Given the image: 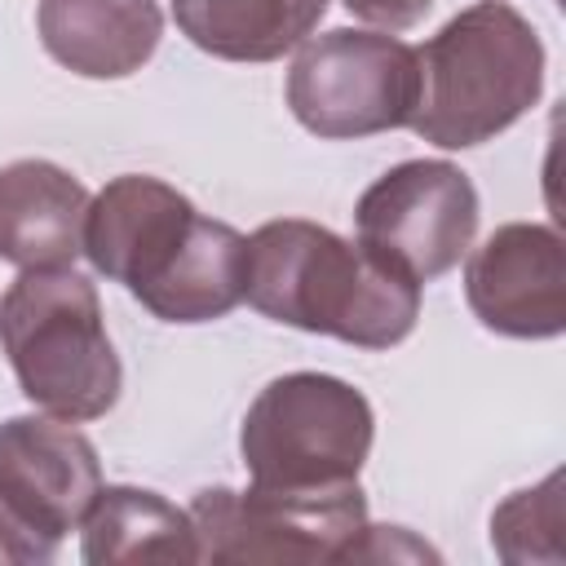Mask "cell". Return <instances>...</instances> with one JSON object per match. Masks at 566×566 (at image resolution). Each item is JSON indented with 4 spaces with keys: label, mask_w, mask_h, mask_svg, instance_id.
<instances>
[{
    "label": "cell",
    "mask_w": 566,
    "mask_h": 566,
    "mask_svg": "<svg viewBox=\"0 0 566 566\" xmlns=\"http://www.w3.org/2000/svg\"><path fill=\"white\" fill-rule=\"evenodd\" d=\"M195 221L199 208L177 186L146 172H124L88 199L84 256L97 274L124 283L137 301H146L181 256Z\"/></svg>",
    "instance_id": "10"
},
{
    "label": "cell",
    "mask_w": 566,
    "mask_h": 566,
    "mask_svg": "<svg viewBox=\"0 0 566 566\" xmlns=\"http://www.w3.org/2000/svg\"><path fill=\"white\" fill-rule=\"evenodd\" d=\"M53 544H44L35 531H27L0 500V562H13V566H40V562H53Z\"/></svg>",
    "instance_id": "18"
},
{
    "label": "cell",
    "mask_w": 566,
    "mask_h": 566,
    "mask_svg": "<svg viewBox=\"0 0 566 566\" xmlns=\"http://www.w3.org/2000/svg\"><path fill=\"white\" fill-rule=\"evenodd\" d=\"M243 265L248 239L234 226L199 212L181 256L142 305L164 323H212L243 301Z\"/></svg>",
    "instance_id": "15"
},
{
    "label": "cell",
    "mask_w": 566,
    "mask_h": 566,
    "mask_svg": "<svg viewBox=\"0 0 566 566\" xmlns=\"http://www.w3.org/2000/svg\"><path fill=\"white\" fill-rule=\"evenodd\" d=\"M80 557L88 566L119 562H199L190 509H177L146 486H102L80 522Z\"/></svg>",
    "instance_id": "13"
},
{
    "label": "cell",
    "mask_w": 566,
    "mask_h": 566,
    "mask_svg": "<svg viewBox=\"0 0 566 566\" xmlns=\"http://www.w3.org/2000/svg\"><path fill=\"white\" fill-rule=\"evenodd\" d=\"M287 106L327 142L411 128L420 106V53L389 31L336 27L310 35L287 71Z\"/></svg>",
    "instance_id": "5"
},
{
    "label": "cell",
    "mask_w": 566,
    "mask_h": 566,
    "mask_svg": "<svg viewBox=\"0 0 566 566\" xmlns=\"http://www.w3.org/2000/svg\"><path fill=\"white\" fill-rule=\"evenodd\" d=\"M97 491V451L71 420L13 416L0 424V500L44 544L57 548L80 531Z\"/></svg>",
    "instance_id": "9"
},
{
    "label": "cell",
    "mask_w": 566,
    "mask_h": 566,
    "mask_svg": "<svg viewBox=\"0 0 566 566\" xmlns=\"http://www.w3.org/2000/svg\"><path fill=\"white\" fill-rule=\"evenodd\" d=\"M243 301L274 323L358 349H389L420 318V283L301 217L265 221L248 234Z\"/></svg>",
    "instance_id": "1"
},
{
    "label": "cell",
    "mask_w": 566,
    "mask_h": 566,
    "mask_svg": "<svg viewBox=\"0 0 566 566\" xmlns=\"http://www.w3.org/2000/svg\"><path fill=\"white\" fill-rule=\"evenodd\" d=\"M0 349L18 389L57 420H97L119 402L124 367L97 287L66 270H22L0 296Z\"/></svg>",
    "instance_id": "3"
},
{
    "label": "cell",
    "mask_w": 566,
    "mask_h": 566,
    "mask_svg": "<svg viewBox=\"0 0 566 566\" xmlns=\"http://www.w3.org/2000/svg\"><path fill=\"white\" fill-rule=\"evenodd\" d=\"M327 0H172L177 31L221 62H274L310 40Z\"/></svg>",
    "instance_id": "14"
},
{
    "label": "cell",
    "mask_w": 566,
    "mask_h": 566,
    "mask_svg": "<svg viewBox=\"0 0 566 566\" xmlns=\"http://www.w3.org/2000/svg\"><path fill=\"white\" fill-rule=\"evenodd\" d=\"M416 53L420 106L411 128L442 150L491 142L544 93V40L504 0L460 9Z\"/></svg>",
    "instance_id": "2"
},
{
    "label": "cell",
    "mask_w": 566,
    "mask_h": 566,
    "mask_svg": "<svg viewBox=\"0 0 566 566\" xmlns=\"http://www.w3.org/2000/svg\"><path fill=\"white\" fill-rule=\"evenodd\" d=\"M562 469L539 486L513 491L491 513V548L509 566H562L566 562V504H562Z\"/></svg>",
    "instance_id": "16"
},
{
    "label": "cell",
    "mask_w": 566,
    "mask_h": 566,
    "mask_svg": "<svg viewBox=\"0 0 566 566\" xmlns=\"http://www.w3.org/2000/svg\"><path fill=\"white\" fill-rule=\"evenodd\" d=\"M473 318L513 340H553L566 332V243L553 226L509 221L473 248L464 265Z\"/></svg>",
    "instance_id": "8"
},
{
    "label": "cell",
    "mask_w": 566,
    "mask_h": 566,
    "mask_svg": "<svg viewBox=\"0 0 566 566\" xmlns=\"http://www.w3.org/2000/svg\"><path fill=\"white\" fill-rule=\"evenodd\" d=\"M88 190L49 159L0 168V261L18 270L71 265L84 252Z\"/></svg>",
    "instance_id": "11"
},
{
    "label": "cell",
    "mask_w": 566,
    "mask_h": 566,
    "mask_svg": "<svg viewBox=\"0 0 566 566\" xmlns=\"http://www.w3.org/2000/svg\"><path fill=\"white\" fill-rule=\"evenodd\" d=\"M199 562H349L367 495L358 482L336 491H230L208 486L190 500Z\"/></svg>",
    "instance_id": "6"
},
{
    "label": "cell",
    "mask_w": 566,
    "mask_h": 566,
    "mask_svg": "<svg viewBox=\"0 0 566 566\" xmlns=\"http://www.w3.org/2000/svg\"><path fill=\"white\" fill-rule=\"evenodd\" d=\"M376 438L363 389L327 371H287L270 380L239 429L252 486L265 491H336L358 482Z\"/></svg>",
    "instance_id": "4"
},
{
    "label": "cell",
    "mask_w": 566,
    "mask_h": 566,
    "mask_svg": "<svg viewBox=\"0 0 566 566\" xmlns=\"http://www.w3.org/2000/svg\"><path fill=\"white\" fill-rule=\"evenodd\" d=\"M358 22H371V27H380V31H407V27H416L429 9H433V0H340Z\"/></svg>",
    "instance_id": "17"
},
{
    "label": "cell",
    "mask_w": 566,
    "mask_h": 566,
    "mask_svg": "<svg viewBox=\"0 0 566 566\" xmlns=\"http://www.w3.org/2000/svg\"><path fill=\"white\" fill-rule=\"evenodd\" d=\"M354 230L376 261L411 283H429L473 248L478 190L469 172L447 159H407L363 190Z\"/></svg>",
    "instance_id": "7"
},
{
    "label": "cell",
    "mask_w": 566,
    "mask_h": 566,
    "mask_svg": "<svg viewBox=\"0 0 566 566\" xmlns=\"http://www.w3.org/2000/svg\"><path fill=\"white\" fill-rule=\"evenodd\" d=\"M40 44L84 80H124L142 71L164 35L155 0H40Z\"/></svg>",
    "instance_id": "12"
}]
</instances>
